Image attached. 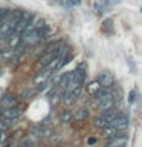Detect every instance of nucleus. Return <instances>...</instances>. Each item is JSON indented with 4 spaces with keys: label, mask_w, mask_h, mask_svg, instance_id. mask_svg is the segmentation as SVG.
Here are the masks:
<instances>
[{
    "label": "nucleus",
    "mask_w": 142,
    "mask_h": 147,
    "mask_svg": "<svg viewBox=\"0 0 142 147\" xmlns=\"http://www.w3.org/2000/svg\"><path fill=\"white\" fill-rule=\"evenodd\" d=\"M81 89H82V86H76V87H73V89H70V90H67L66 94H64V98H63V101H64V104H67V106H70L73 101H75L76 98H78V95H80V92H81Z\"/></svg>",
    "instance_id": "obj_2"
},
{
    "label": "nucleus",
    "mask_w": 142,
    "mask_h": 147,
    "mask_svg": "<svg viewBox=\"0 0 142 147\" xmlns=\"http://www.w3.org/2000/svg\"><path fill=\"white\" fill-rule=\"evenodd\" d=\"M61 121H64V123H69L72 119V115H70V112H64V113H61Z\"/></svg>",
    "instance_id": "obj_14"
},
{
    "label": "nucleus",
    "mask_w": 142,
    "mask_h": 147,
    "mask_svg": "<svg viewBox=\"0 0 142 147\" xmlns=\"http://www.w3.org/2000/svg\"><path fill=\"white\" fill-rule=\"evenodd\" d=\"M141 11H142V9H141Z\"/></svg>",
    "instance_id": "obj_19"
},
{
    "label": "nucleus",
    "mask_w": 142,
    "mask_h": 147,
    "mask_svg": "<svg viewBox=\"0 0 142 147\" xmlns=\"http://www.w3.org/2000/svg\"><path fill=\"white\" fill-rule=\"evenodd\" d=\"M95 98L96 100H102V98H105V96H109V95H112V87L110 86H99V89L95 92Z\"/></svg>",
    "instance_id": "obj_8"
},
{
    "label": "nucleus",
    "mask_w": 142,
    "mask_h": 147,
    "mask_svg": "<svg viewBox=\"0 0 142 147\" xmlns=\"http://www.w3.org/2000/svg\"><path fill=\"white\" fill-rule=\"evenodd\" d=\"M11 121L12 119H8V118H0V132H6L9 127H11Z\"/></svg>",
    "instance_id": "obj_11"
},
{
    "label": "nucleus",
    "mask_w": 142,
    "mask_h": 147,
    "mask_svg": "<svg viewBox=\"0 0 142 147\" xmlns=\"http://www.w3.org/2000/svg\"><path fill=\"white\" fill-rule=\"evenodd\" d=\"M113 106H115V98H113V95H109V96H105V98L99 100L98 110L99 112H105V110H109V109H113Z\"/></svg>",
    "instance_id": "obj_3"
},
{
    "label": "nucleus",
    "mask_w": 142,
    "mask_h": 147,
    "mask_svg": "<svg viewBox=\"0 0 142 147\" xmlns=\"http://www.w3.org/2000/svg\"><path fill=\"white\" fill-rule=\"evenodd\" d=\"M109 126H113V127H116V129H125V127L128 126V118L118 115L115 119H112V121H110Z\"/></svg>",
    "instance_id": "obj_6"
},
{
    "label": "nucleus",
    "mask_w": 142,
    "mask_h": 147,
    "mask_svg": "<svg viewBox=\"0 0 142 147\" xmlns=\"http://www.w3.org/2000/svg\"><path fill=\"white\" fill-rule=\"evenodd\" d=\"M98 81H99L101 86H112L115 78H113V75L110 72H101L98 75Z\"/></svg>",
    "instance_id": "obj_5"
},
{
    "label": "nucleus",
    "mask_w": 142,
    "mask_h": 147,
    "mask_svg": "<svg viewBox=\"0 0 142 147\" xmlns=\"http://www.w3.org/2000/svg\"><path fill=\"white\" fill-rule=\"evenodd\" d=\"M136 100V90H130V94H128V103H135Z\"/></svg>",
    "instance_id": "obj_17"
},
{
    "label": "nucleus",
    "mask_w": 142,
    "mask_h": 147,
    "mask_svg": "<svg viewBox=\"0 0 142 147\" xmlns=\"http://www.w3.org/2000/svg\"><path fill=\"white\" fill-rule=\"evenodd\" d=\"M87 115H89V112H87L86 109H81V110H80V113L76 115V119H84Z\"/></svg>",
    "instance_id": "obj_15"
},
{
    "label": "nucleus",
    "mask_w": 142,
    "mask_h": 147,
    "mask_svg": "<svg viewBox=\"0 0 142 147\" xmlns=\"http://www.w3.org/2000/svg\"><path fill=\"white\" fill-rule=\"evenodd\" d=\"M95 141H96L95 138H90V140H89V144H95Z\"/></svg>",
    "instance_id": "obj_18"
},
{
    "label": "nucleus",
    "mask_w": 142,
    "mask_h": 147,
    "mask_svg": "<svg viewBox=\"0 0 142 147\" xmlns=\"http://www.w3.org/2000/svg\"><path fill=\"white\" fill-rule=\"evenodd\" d=\"M99 86H101V84H99V81H98V80H95L93 83H90V86H89V92H90V94H95V92L99 89Z\"/></svg>",
    "instance_id": "obj_13"
},
{
    "label": "nucleus",
    "mask_w": 142,
    "mask_h": 147,
    "mask_svg": "<svg viewBox=\"0 0 142 147\" xmlns=\"http://www.w3.org/2000/svg\"><path fill=\"white\" fill-rule=\"evenodd\" d=\"M125 144H127V136H115L109 140L107 147H125Z\"/></svg>",
    "instance_id": "obj_7"
},
{
    "label": "nucleus",
    "mask_w": 142,
    "mask_h": 147,
    "mask_svg": "<svg viewBox=\"0 0 142 147\" xmlns=\"http://www.w3.org/2000/svg\"><path fill=\"white\" fill-rule=\"evenodd\" d=\"M32 135L37 136V138H44V136L50 135V130H49V129H44L43 126H37L34 130H32Z\"/></svg>",
    "instance_id": "obj_9"
},
{
    "label": "nucleus",
    "mask_w": 142,
    "mask_h": 147,
    "mask_svg": "<svg viewBox=\"0 0 142 147\" xmlns=\"http://www.w3.org/2000/svg\"><path fill=\"white\" fill-rule=\"evenodd\" d=\"M118 115H119L118 110H115V109H109V110H105V112H101V115H98V117L95 118V126L96 127H105V126H109L110 121L115 119Z\"/></svg>",
    "instance_id": "obj_1"
},
{
    "label": "nucleus",
    "mask_w": 142,
    "mask_h": 147,
    "mask_svg": "<svg viewBox=\"0 0 142 147\" xmlns=\"http://www.w3.org/2000/svg\"><path fill=\"white\" fill-rule=\"evenodd\" d=\"M35 94H37V89H26V90H23L21 96L23 98H32Z\"/></svg>",
    "instance_id": "obj_12"
},
{
    "label": "nucleus",
    "mask_w": 142,
    "mask_h": 147,
    "mask_svg": "<svg viewBox=\"0 0 142 147\" xmlns=\"http://www.w3.org/2000/svg\"><path fill=\"white\" fill-rule=\"evenodd\" d=\"M17 104V98L14 95H6V96H3V100H2V107H11V106H15Z\"/></svg>",
    "instance_id": "obj_10"
},
{
    "label": "nucleus",
    "mask_w": 142,
    "mask_h": 147,
    "mask_svg": "<svg viewBox=\"0 0 142 147\" xmlns=\"http://www.w3.org/2000/svg\"><path fill=\"white\" fill-rule=\"evenodd\" d=\"M21 147H35V142L32 140H25L21 142Z\"/></svg>",
    "instance_id": "obj_16"
},
{
    "label": "nucleus",
    "mask_w": 142,
    "mask_h": 147,
    "mask_svg": "<svg viewBox=\"0 0 142 147\" xmlns=\"http://www.w3.org/2000/svg\"><path fill=\"white\" fill-rule=\"evenodd\" d=\"M20 113H21V110L18 109V107H15V106H11V107H5V109L2 110V115H3L5 118H8V119H15Z\"/></svg>",
    "instance_id": "obj_4"
}]
</instances>
